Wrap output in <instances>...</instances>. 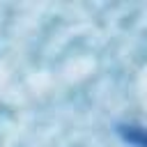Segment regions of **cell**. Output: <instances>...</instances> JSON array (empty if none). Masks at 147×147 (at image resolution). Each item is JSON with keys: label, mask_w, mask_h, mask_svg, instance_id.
Wrapping results in <instances>:
<instances>
[{"label": "cell", "mask_w": 147, "mask_h": 147, "mask_svg": "<svg viewBox=\"0 0 147 147\" xmlns=\"http://www.w3.org/2000/svg\"><path fill=\"white\" fill-rule=\"evenodd\" d=\"M117 131H119V136H122L126 142H131V145H136V147H147V129L133 126V124H124V126H119Z\"/></svg>", "instance_id": "1"}]
</instances>
